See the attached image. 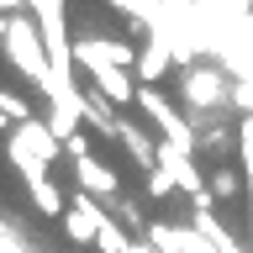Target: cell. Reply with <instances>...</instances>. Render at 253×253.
I'll return each instance as SVG.
<instances>
[{"mask_svg": "<svg viewBox=\"0 0 253 253\" xmlns=\"http://www.w3.org/2000/svg\"><path fill=\"white\" fill-rule=\"evenodd\" d=\"M185 253H216V248H211V243H206L195 227H185Z\"/></svg>", "mask_w": 253, "mask_h": 253, "instance_id": "18", "label": "cell"}, {"mask_svg": "<svg viewBox=\"0 0 253 253\" xmlns=\"http://www.w3.org/2000/svg\"><path fill=\"white\" fill-rule=\"evenodd\" d=\"M137 111L153 122V132H158V142H174V148H185V153H195L201 148V132L179 116V111L164 100V95L153 90V84H137Z\"/></svg>", "mask_w": 253, "mask_h": 253, "instance_id": "3", "label": "cell"}, {"mask_svg": "<svg viewBox=\"0 0 253 253\" xmlns=\"http://www.w3.org/2000/svg\"><path fill=\"white\" fill-rule=\"evenodd\" d=\"M179 90H185V106H190V126L195 132H206L211 122H237L232 116V84H227V74L221 69H195L190 63L185 74H179Z\"/></svg>", "mask_w": 253, "mask_h": 253, "instance_id": "1", "label": "cell"}, {"mask_svg": "<svg viewBox=\"0 0 253 253\" xmlns=\"http://www.w3.org/2000/svg\"><path fill=\"white\" fill-rule=\"evenodd\" d=\"M74 190H84V195H95V201H100V195H106V201H116V195H122L116 174H111V169H106V164H100L95 153L74 164Z\"/></svg>", "mask_w": 253, "mask_h": 253, "instance_id": "5", "label": "cell"}, {"mask_svg": "<svg viewBox=\"0 0 253 253\" xmlns=\"http://www.w3.org/2000/svg\"><path fill=\"white\" fill-rule=\"evenodd\" d=\"M63 153L74 158V164H79V158H90V137H84V132H74V137L63 142Z\"/></svg>", "mask_w": 253, "mask_h": 253, "instance_id": "17", "label": "cell"}, {"mask_svg": "<svg viewBox=\"0 0 253 253\" xmlns=\"http://www.w3.org/2000/svg\"><path fill=\"white\" fill-rule=\"evenodd\" d=\"M5 53H11V63H16V69H21V74H27L42 95L53 90V53H47L42 27H37V16H32V11L11 16V32H5Z\"/></svg>", "mask_w": 253, "mask_h": 253, "instance_id": "2", "label": "cell"}, {"mask_svg": "<svg viewBox=\"0 0 253 253\" xmlns=\"http://www.w3.org/2000/svg\"><path fill=\"white\" fill-rule=\"evenodd\" d=\"M84 122H90L100 137H116V132H122V116H116V106H111L106 95L95 90V84L84 90Z\"/></svg>", "mask_w": 253, "mask_h": 253, "instance_id": "9", "label": "cell"}, {"mask_svg": "<svg viewBox=\"0 0 253 253\" xmlns=\"http://www.w3.org/2000/svg\"><path fill=\"white\" fill-rule=\"evenodd\" d=\"M174 190H179V185H174L169 169H148V195H158V201H164V195H174Z\"/></svg>", "mask_w": 253, "mask_h": 253, "instance_id": "16", "label": "cell"}, {"mask_svg": "<svg viewBox=\"0 0 253 253\" xmlns=\"http://www.w3.org/2000/svg\"><path fill=\"white\" fill-rule=\"evenodd\" d=\"M142 243L153 253H185V227H169V221H148Z\"/></svg>", "mask_w": 253, "mask_h": 253, "instance_id": "12", "label": "cell"}, {"mask_svg": "<svg viewBox=\"0 0 253 253\" xmlns=\"http://www.w3.org/2000/svg\"><path fill=\"white\" fill-rule=\"evenodd\" d=\"M27 190H32V206H37L42 216H63V211H69V206H63L69 195H63L58 185H53V174H47V179H32Z\"/></svg>", "mask_w": 253, "mask_h": 253, "instance_id": "11", "label": "cell"}, {"mask_svg": "<svg viewBox=\"0 0 253 253\" xmlns=\"http://www.w3.org/2000/svg\"><path fill=\"white\" fill-rule=\"evenodd\" d=\"M0 111H5V116H11L16 126H27L32 116H37V111H32L27 100H21V95H11V90H0Z\"/></svg>", "mask_w": 253, "mask_h": 253, "instance_id": "15", "label": "cell"}, {"mask_svg": "<svg viewBox=\"0 0 253 253\" xmlns=\"http://www.w3.org/2000/svg\"><path fill=\"white\" fill-rule=\"evenodd\" d=\"M21 11H32L27 0H0V16H21Z\"/></svg>", "mask_w": 253, "mask_h": 253, "instance_id": "19", "label": "cell"}, {"mask_svg": "<svg viewBox=\"0 0 253 253\" xmlns=\"http://www.w3.org/2000/svg\"><path fill=\"white\" fill-rule=\"evenodd\" d=\"M0 132H16V126H11V116H5V111H0Z\"/></svg>", "mask_w": 253, "mask_h": 253, "instance_id": "20", "label": "cell"}, {"mask_svg": "<svg viewBox=\"0 0 253 253\" xmlns=\"http://www.w3.org/2000/svg\"><path fill=\"white\" fill-rule=\"evenodd\" d=\"M206 190H211V201H237V190H248V185L237 179V169H227V164H221V169L206 179Z\"/></svg>", "mask_w": 253, "mask_h": 253, "instance_id": "13", "label": "cell"}, {"mask_svg": "<svg viewBox=\"0 0 253 253\" xmlns=\"http://www.w3.org/2000/svg\"><path fill=\"white\" fill-rule=\"evenodd\" d=\"M95 248H100V253H126V248H132V237H126L122 221L106 216V227H100V243H95Z\"/></svg>", "mask_w": 253, "mask_h": 253, "instance_id": "14", "label": "cell"}, {"mask_svg": "<svg viewBox=\"0 0 253 253\" xmlns=\"http://www.w3.org/2000/svg\"><path fill=\"white\" fill-rule=\"evenodd\" d=\"M174 42H169V32H148V47L137 53V74H142V84H153L158 74H169L174 69Z\"/></svg>", "mask_w": 253, "mask_h": 253, "instance_id": "6", "label": "cell"}, {"mask_svg": "<svg viewBox=\"0 0 253 253\" xmlns=\"http://www.w3.org/2000/svg\"><path fill=\"white\" fill-rule=\"evenodd\" d=\"M16 137L27 142V148H32V153H37V158H42V164H53V158H58V153H63V142H58V137H53V126H47V122H42V116H32V122H27V126H16Z\"/></svg>", "mask_w": 253, "mask_h": 253, "instance_id": "10", "label": "cell"}, {"mask_svg": "<svg viewBox=\"0 0 253 253\" xmlns=\"http://www.w3.org/2000/svg\"><path fill=\"white\" fill-rule=\"evenodd\" d=\"M116 142L126 148V158H132L137 169H158V137H148L137 122H126V116H122V132H116Z\"/></svg>", "mask_w": 253, "mask_h": 253, "instance_id": "7", "label": "cell"}, {"mask_svg": "<svg viewBox=\"0 0 253 253\" xmlns=\"http://www.w3.org/2000/svg\"><path fill=\"white\" fill-rule=\"evenodd\" d=\"M190 227H195V232H201L216 253H248V248H243V243H237V237L216 221V211H211V206H195V211H190Z\"/></svg>", "mask_w": 253, "mask_h": 253, "instance_id": "8", "label": "cell"}, {"mask_svg": "<svg viewBox=\"0 0 253 253\" xmlns=\"http://www.w3.org/2000/svg\"><path fill=\"white\" fill-rule=\"evenodd\" d=\"M100 227H106V211H100V201L95 195H84V190H74L69 195V211H63V232H69V243H100Z\"/></svg>", "mask_w": 253, "mask_h": 253, "instance_id": "4", "label": "cell"}]
</instances>
